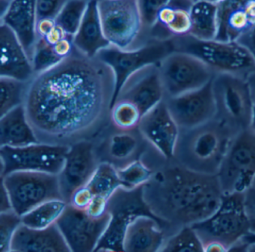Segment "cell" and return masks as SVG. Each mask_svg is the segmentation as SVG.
I'll return each instance as SVG.
<instances>
[{"instance_id":"obj_12","label":"cell","mask_w":255,"mask_h":252,"mask_svg":"<svg viewBox=\"0 0 255 252\" xmlns=\"http://www.w3.org/2000/svg\"><path fill=\"white\" fill-rule=\"evenodd\" d=\"M69 147L40 141L23 147H0L1 177L21 171L59 174Z\"/></svg>"},{"instance_id":"obj_4","label":"cell","mask_w":255,"mask_h":252,"mask_svg":"<svg viewBox=\"0 0 255 252\" xmlns=\"http://www.w3.org/2000/svg\"><path fill=\"white\" fill-rule=\"evenodd\" d=\"M173 41L175 51L198 58L216 74H233L247 80L255 72V59L237 42L200 40L190 35L175 37Z\"/></svg>"},{"instance_id":"obj_47","label":"cell","mask_w":255,"mask_h":252,"mask_svg":"<svg viewBox=\"0 0 255 252\" xmlns=\"http://www.w3.org/2000/svg\"><path fill=\"white\" fill-rule=\"evenodd\" d=\"M241 241L243 242V243H246V245L255 243V234L249 233L247 235L243 237Z\"/></svg>"},{"instance_id":"obj_13","label":"cell","mask_w":255,"mask_h":252,"mask_svg":"<svg viewBox=\"0 0 255 252\" xmlns=\"http://www.w3.org/2000/svg\"><path fill=\"white\" fill-rule=\"evenodd\" d=\"M165 98L179 96L205 86L216 75L198 58L173 52L158 65Z\"/></svg>"},{"instance_id":"obj_36","label":"cell","mask_w":255,"mask_h":252,"mask_svg":"<svg viewBox=\"0 0 255 252\" xmlns=\"http://www.w3.org/2000/svg\"><path fill=\"white\" fill-rule=\"evenodd\" d=\"M31 61L34 72L37 74L50 69L62 60L56 56L51 45L47 44L44 40L38 38Z\"/></svg>"},{"instance_id":"obj_44","label":"cell","mask_w":255,"mask_h":252,"mask_svg":"<svg viewBox=\"0 0 255 252\" xmlns=\"http://www.w3.org/2000/svg\"><path fill=\"white\" fill-rule=\"evenodd\" d=\"M237 42L247 50L255 61V26L240 37Z\"/></svg>"},{"instance_id":"obj_39","label":"cell","mask_w":255,"mask_h":252,"mask_svg":"<svg viewBox=\"0 0 255 252\" xmlns=\"http://www.w3.org/2000/svg\"><path fill=\"white\" fill-rule=\"evenodd\" d=\"M68 0H37L38 20L43 18L56 19Z\"/></svg>"},{"instance_id":"obj_21","label":"cell","mask_w":255,"mask_h":252,"mask_svg":"<svg viewBox=\"0 0 255 252\" xmlns=\"http://www.w3.org/2000/svg\"><path fill=\"white\" fill-rule=\"evenodd\" d=\"M0 26L1 77L30 81L35 75L30 58L14 32L5 25Z\"/></svg>"},{"instance_id":"obj_45","label":"cell","mask_w":255,"mask_h":252,"mask_svg":"<svg viewBox=\"0 0 255 252\" xmlns=\"http://www.w3.org/2000/svg\"><path fill=\"white\" fill-rule=\"evenodd\" d=\"M12 210L11 199L5 186L1 183V204H0V212H6Z\"/></svg>"},{"instance_id":"obj_5","label":"cell","mask_w":255,"mask_h":252,"mask_svg":"<svg viewBox=\"0 0 255 252\" xmlns=\"http://www.w3.org/2000/svg\"><path fill=\"white\" fill-rule=\"evenodd\" d=\"M204 246L218 243L227 252L249 233L244 207V193L223 194L216 211L207 219L192 224Z\"/></svg>"},{"instance_id":"obj_50","label":"cell","mask_w":255,"mask_h":252,"mask_svg":"<svg viewBox=\"0 0 255 252\" xmlns=\"http://www.w3.org/2000/svg\"><path fill=\"white\" fill-rule=\"evenodd\" d=\"M252 187L255 188V178H254L253 183H252Z\"/></svg>"},{"instance_id":"obj_24","label":"cell","mask_w":255,"mask_h":252,"mask_svg":"<svg viewBox=\"0 0 255 252\" xmlns=\"http://www.w3.org/2000/svg\"><path fill=\"white\" fill-rule=\"evenodd\" d=\"M193 2V0H170L158 14L154 26L149 32L150 38L165 40L189 35Z\"/></svg>"},{"instance_id":"obj_27","label":"cell","mask_w":255,"mask_h":252,"mask_svg":"<svg viewBox=\"0 0 255 252\" xmlns=\"http://www.w3.org/2000/svg\"><path fill=\"white\" fill-rule=\"evenodd\" d=\"M189 35L200 40H214L217 34L218 6L210 0H197L191 7Z\"/></svg>"},{"instance_id":"obj_34","label":"cell","mask_w":255,"mask_h":252,"mask_svg":"<svg viewBox=\"0 0 255 252\" xmlns=\"http://www.w3.org/2000/svg\"><path fill=\"white\" fill-rule=\"evenodd\" d=\"M118 171L122 187L129 190L144 186L153 174L148 167L138 159L118 168Z\"/></svg>"},{"instance_id":"obj_10","label":"cell","mask_w":255,"mask_h":252,"mask_svg":"<svg viewBox=\"0 0 255 252\" xmlns=\"http://www.w3.org/2000/svg\"><path fill=\"white\" fill-rule=\"evenodd\" d=\"M223 194L244 193L255 177V132L250 128L234 135L217 173Z\"/></svg>"},{"instance_id":"obj_16","label":"cell","mask_w":255,"mask_h":252,"mask_svg":"<svg viewBox=\"0 0 255 252\" xmlns=\"http://www.w3.org/2000/svg\"><path fill=\"white\" fill-rule=\"evenodd\" d=\"M98 164L92 141H78L70 146L58 174L64 201L68 204L74 191L87 184Z\"/></svg>"},{"instance_id":"obj_11","label":"cell","mask_w":255,"mask_h":252,"mask_svg":"<svg viewBox=\"0 0 255 252\" xmlns=\"http://www.w3.org/2000/svg\"><path fill=\"white\" fill-rule=\"evenodd\" d=\"M173 52H175L173 38H151L142 47L134 50H123L110 46L102 50L97 56L111 68L116 79L113 104L122 86L132 74L148 65H159Z\"/></svg>"},{"instance_id":"obj_8","label":"cell","mask_w":255,"mask_h":252,"mask_svg":"<svg viewBox=\"0 0 255 252\" xmlns=\"http://www.w3.org/2000/svg\"><path fill=\"white\" fill-rule=\"evenodd\" d=\"M108 213L110 222L95 252H125L124 239L127 230L139 216H150L162 221L146 202L143 186L131 190L119 188L110 198Z\"/></svg>"},{"instance_id":"obj_26","label":"cell","mask_w":255,"mask_h":252,"mask_svg":"<svg viewBox=\"0 0 255 252\" xmlns=\"http://www.w3.org/2000/svg\"><path fill=\"white\" fill-rule=\"evenodd\" d=\"M37 142L39 141L23 105L0 116V147H23Z\"/></svg>"},{"instance_id":"obj_17","label":"cell","mask_w":255,"mask_h":252,"mask_svg":"<svg viewBox=\"0 0 255 252\" xmlns=\"http://www.w3.org/2000/svg\"><path fill=\"white\" fill-rule=\"evenodd\" d=\"M137 129L140 135L165 159L174 157L180 129L165 99L143 116Z\"/></svg>"},{"instance_id":"obj_25","label":"cell","mask_w":255,"mask_h":252,"mask_svg":"<svg viewBox=\"0 0 255 252\" xmlns=\"http://www.w3.org/2000/svg\"><path fill=\"white\" fill-rule=\"evenodd\" d=\"M74 47L89 57H96L110 47L107 41L98 10V0H89L83 21L74 36Z\"/></svg>"},{"instance_id":"obj_32","label":"cell","mask_w":255,"mask_h":252,"mask_svg":"<svg viewBox=\"0 0 255 252\" xmlns=\"http://www.w3.org/2000/svg\"><path fill=\"white\" fill-rule=\"evenodd\" d=\"M89 0H68L56 18L64 32L74 38L86 13Z\"/></svg>"},{"instance_id":"obj_43","label":"cell","mask_w":255,"mask_h":252,"mask_svg":"<svg viewBox=\"0 0 255 252\" xmlns=\"http://www.w3.org/2000/svg\"><path fill=\"white\" fill-rule=\"evenodd\" d=\"M74 38L71 36H66L62 40L56 43L55 45L52 46L56 56L61 59H66L68 56H71L74 52Z\"/></svg>"},{"instance_id":"obj_18","label":"cell","mask_w":255,"mask_h":252,"mask_svg":"<svg viewBox=\"0 0 255 252\" xmlns=\"http://www.w3.org/2000/svg\"><path fill=\"white\" fill-rule=\"evenodd\" d=\"M119 98L135 104L143 116L162 102L165 92L158 65H148L132 74L122 86L116 100Z\"/></svg>"},{"instance_id":"obj_28","label":"cell","mask_w":255,"mask_h":252,"mask_svg":"<svg viewBox=\"0 0 255 252\" xmlns=\"http://www.w3.org/2000/svg\"><path fill=\"white\" fill-rule=\"evenodd\" d=\"M68 206L62 199L46 201L21 216L22 224L35 229H43L56 224Z\"/></svg>"},{"instance_id":"obj_31","label":"cell","mask_w":255,"mask_h":252,"mask_svg":"<svg viewBox=\"0 0 255 252\" xmlns=\"http://www.w3.org/2000/svg\"><path fill=\"white\" fill-rule=\"evenodd\" d=\"M29 83V81H22L9 77H0V116H3L13 109L24 104Z\"/></svg>"},{"instance_id":"obj_46","label":"cell","mask_w":255,"mask_h":252,"mask_svg":"<svg viewBox=\"0 0 255 252\" xmlns=\"http://www.w3.org/2000/svg\"><path fill=\"white\" fill-rule=\"evenodd\" d=\"M248 83L250 88L251 94H252V100L255 105V72L251 74L247 78Z\"/></svg>"},{"instance_id":"obj_37","label":"cell","mask_w":255,"mask_h":252,"mask_svg":"<svg viewBox=\"0 0 255 252\" xmlns=\"http://www.w3.org/2000/svg\"><path fill=\"white\" fill-rule=\"evenodd\" d=\"M22 224L21 216L14 210L0 213V250L11 252V240Z\"/></svg>"},{"instance_id":"obj_51","label":"cell","mask_w":255,"mask_h":252,"mask_svg":"<svg viewBox=\"0 0 255 252\" xmlns=\"http://www.w3.org/2000/svg\"><path fill=\"white\" fill-rule=\"evenodd\" d=\"M194 2H195V1H197V0H193Z\"/></svg>"},{"instance_id":"obj_2","label":"cell","mask_w":255,"mask_h":252,"mask_svg":"<svg viewBox=\"0 0 255 252\" xmlns=\"http://www.w3.org/2000/svg\"><path fill=\"white\" fill-rule=\"evenodd\" d=\"M151 211L166 224L191 225L213 214L222 201L217 174L197 172L183 165L159 171L143 186Z\"/></svg>"},{"instance_id":"obj_9","label":"cell","mask_w":255,"mask_h":252,"mask_svg":"<svg viewBox=\"0 0 255 252\" xmlns=\"http://www.w3.org/2000/svg\"><path fill=\"white\" fill-rule=\"evenodd\" d=\"M1 179L11 199L12 210L20 216L46 201L62 199L58 174L14 171Z\"/></svg>"},{"instance_id":"obj_49","label":"cell","mask_w":255,"mask_h":252,"mask_svg":"<svg viewBox=\"0 0 255 252\" xmlns=\"http://www.w3.org/2000/svg\"><path fill=\"white\" fill-rule=\"evenodd\" d=\"M210 1L213 2H216V3H217V2H220L222 0H210Z\"/></svg>"},{"instance_id":"obj_3","label":"cell","mask_w":255,"mask_h":252,"mask_svg":"<svg viewBox=\"0 0 255 252\" xmlns=\"http://www.w3.org/2000/svg\"><path fill=\"white\" fill-rule=\"evenodd\" d=\"M236 134L217 119L189 129H180L174 157L180 165L197 172L217 174Z\"/></svg>"},{"instance_id":"obj_7","label":"cell","mask_w":255,"mask_h":252,"mask_svg":"<svg viewBox=\"0 0 255 252\" xmlns=\"http://www.w3.org/2000/svg\"><path fill=\"white\" fill-rule=\"evenodd\" d=\"M216 103L215 119L234 133L250 128L254 104L246 79L230 74H216L212 80Z\"/></svg>"},{"instance_id":"obj_1","label":"cell","mask_w":255,"mask_h":252,"mask_svg":"<svg viewBox=\"0 0 255 252\" xmlns=\"http://www.w3.org/2000/svg\"><path fill=\"white\" fill-rule=\"evenodd\" d=\"M114 73L74 48L71 56L29 81L24 107L40 142L71 146L92 141L110 122Z\"/></svg>"},{"instance_id":"obj_19","label":"cell","mask_w":255,"mask_h":252,"mask_svg":"<svg viewBox=\"0 0 255 252\" xmlns=\"http://www.w3.org/2000/svg\"><path fill=\"white\" fill-rule=\"evenodd\" d=\"M218 29L215 40L237 42L255 26V0H222L217 2Z\"/></svg>"},{"instance_id":"obj_48","label":"cell","mask_w":255,"mask_h":252,"mask_svg":"<svg viewBox=\"0 0 255 252\" xmlns=\"http://www.w3.org/2000/svg\"><path fill=\"white\" fill-rule=\"evenodd\" d=\"M250 129L255 132V105L254 106L253 113H252V122H251Z\"/></svg>"},{"instance_id":"obj_33","label":"cell","mask_w":255,"mask_h":252,"mask_svg":"<svg viewBox=\"0 0 255 252\" xmlns=\"http://www.w3.org/2000/svg\"><path fill=\"white\" fill-rule=\"evenodd\" d=\"M161 252H204V245L192 225H184L164 243Z\"/></svg>"},{"instance_id":"obj_14","label":"cell","mask_w":255,"mask_h":252,"mask_svg":"<svg viewBox=\"0 0 255 252\" xmlns=\"http://www.w3.org/2000/svg\"><path fill=\"white\" fill-rule=\"evenodd\" d=\"M110 214L95 219L85 210L74 208L68 204L56 222L71 252H95L110 222Z\"/></svg>"},{"instance_id":"obj_29","label":"cell","mask_w":255,"mask_h":252,"mask_svg":"<svg viewBox=\"0 0 255 252\" xmlns=\"http://www.w3.org/2000/svg\"><path fill=\"white\" fill-rule=\"evenodd\" d=\"M86 186L95 195H102L110 199L122 187L118 168L110 162H101Z\"/></svg>"},{"instance_id":"obj_20","label":"cell","mask_w":255,"mask_h":252,"mask_svg":"<svg viewBox=\"0 0 255 252\" xmlns=\"http://www.w3.org/2000/svg\"><path fill=\"white\" fill-rule=\"evenodd\" d=\"M36 1L12 0L5 14L0 16V24L5 25L14 32L30 59L38 39Z\"/></svg>"},{"instance_id":"obj_30","label":"cell","mask_w":255,"mask_h":252,"mask_svg":"<svg viewBox=\"0 0 255 252\" xmlns=\"http://www.w3.org/2000/svg\"><path fill=\"white\" fill-rule=\"evenodd\" d=\"M142 117L140 109L129 100L119 98L110 110L111 125L123 132H132L138 129Z\"/></svg>"},{"instance_id":"obj_42","label":"cell","mask_w":255,"mask_h":252,"mask_svg":"<svg viewBox=\"0 0 255 252\" xmlns=\"http://www.w3.org/2000/svg\"><path fill=\"white\" fill-rule=\"evenodd\" d=\"M244 207L249 224V233L255 234V189L251 187L244 192Z\"/></svg>"},{"instance_id":"obj_15","label":"cell","mask_w":255,"mask_h":252,"mask_svg":"<svg viewBox=\"0 0 255 252\" xmlns=\"http://www.w3.org/2000/svg\"><path fill=\"white\" fill-rule=\"evenodd\" d=\"M212 80L192 92L165 98L168 110L180 129L195 127L215 119L216 103Z\"/></svg>"},{"instance_id":"obj_6","label":"cell","mask_w":255,"mask_h":252,"mask_svg":"<svg viewBox=\"0 0 255 252\" xmlns=\"http://www.w3.org/2000/svg\"><path fill=\"white\" fill-rule=\"evenodd\" d=\"M104 35L112 47L123 50L139 48L148 42L138 0H98Z\"/></svg>"},{"instance_id":"obj_23","label":"cell","mask_w":255,"mask_h":252,"mask_svg":"<svg viewBox=\"0 0 255 252\" xmlns=\"http://www.w3.org/2000/svg\"><path fill=\"white\" fill-rule=\"evenodd\" d=\"M166 224L150 216L136 218L128 227L124 239L128 252H161L165 240L162 228Z\"/></svg>"},{"instance_id":"obj_41","label":"cell","mask_w":255,"mask_h":252,"mask_svg":"<svg viewBox=\"0 0 255 252\" xmlns=\"http://www.w3.org/2000/svg\"><path fill=\"white\" fill-rule=\"evenodd\" d=\"M109 198L102 195H95L85 211L92 219H100L108 214Z\"/></svg>"},{"instance_id":"obj_40","label":"cell","mask_w":255,"mask_h":252,"mask_svg":"<svg viewBox=\"0 0 255 252\" xmlns=\"http://www.w3.org/2000/svg\"><path fill=\"white\" fill-rule=\"evenodd\" d=\"M95 194L86 185L74 191L70 198L68 204L74 208L80 210H86L93 199Z\"/></svg>"},{"instance_id":"obj_35","label":"cell","mask_w":255,"mask_h":252,"mask_svg":"<svg viewBox=\"0 0 255 252\" xmlns=\"http://www.w3.org/2000/svg\"><path fill=\"white\" fill-rule=\"evenodd\" d=\"M138 147V138L131 132L119 131L109 139L108 153L115 160H127L135 154Z\"/></svg>"},{"instance_id":"obj_38","label":"cell","mask_w":255,"mask_h":252,"mask_svg":"<svg viewBox=\"0 0 255 252\" xmlns=\"http://www.w3.org/2000/svg\"><path fill=\"white\" fill-rule=\"evenodd\" d=\"M169 1L170 0H138L144 32L149 39H150L149 32L154 26L158 14Z\"/></svg>"},{"instance_id":"obj_22","label":"cell","mask_w":255,"mask_h":252,"mask_svg":"<svg viewBox=\"0 0 255 252\" xmlns=\"http://www.w3.org/2000/svg\"><path fill=\"white\" fill-rule=\"evenodd\" d=\"M11 252H71L56 224L43 229L21 224L11 240Z\"/></svg>"}]
</instances>
